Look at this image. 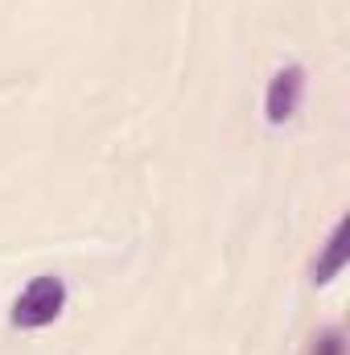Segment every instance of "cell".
<instances>
[{
  "mask_svg": "<svg viewBox=\"0 0 350 355\" xmlns=\"http://www.w3.org/2000/svg\"><path fill=\"white\" fill-rule=\"evenodd\" d=\"M66 306V281L46 272V277H33L21 297L12 302V327L21 331H37V327H50Z\"/></svg>",
  "mask_w": 350,
  "mask_h": 355,
  "instance_id": "6da1fadb",
  "label": "cell"
},
{
  "mask_svg": "<svg viewBox=\"0 0 350 355\" xmlns=\"http://www.w3.org/2000/svg\"><path fill=\"white\" fill-rule=\"evenodd\" d=\"M301 91H305V67H297V62L280 67V71L272 75V83H268V95H264V116H268V124L293 120V112L301 107Z\"/></svg>",
  "mask_w": 350,
  "mask_h": 355,
  "instance_id": "7a4b0ae2",
  "label": "cell"
},
{
  "mask_svg": "<svg viewBox=\"0 0 350 355\" xmlns=\"http://www.w3.org/2000/svg\"><path fill=\"white\" fill-rule=\"evenodd\" d=\"M347 265V219L330 232V240H326V252L313 261V281L317 285H326V281H334L338 272Z\"/></svg>",
  "mask_w": 350,
  "mask_h": 355,
  "instance_id": "3957f363",
  "label": "cell"
},
{
  "mask_svg": "<svg viewBox=\"0 0 350 355\" xmlns=\"http://www.w3.org/2000/svg\"><path fill=\"white\" fill-rule=\"evenodd\" d=\"M309 355H342V335H338V331L317 335V339H313V347H309Z\"/></svg>",
  "mask_w": 350,
  "mask_h": 355,
  "instance_id": "277c9868",
  "label": "cell"
}]
</instances>
